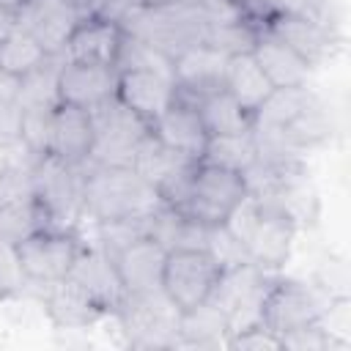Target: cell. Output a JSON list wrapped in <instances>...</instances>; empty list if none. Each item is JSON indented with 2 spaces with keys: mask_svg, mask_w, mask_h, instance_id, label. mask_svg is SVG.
<instances>
[{
  "mask_svg": "<svg viewBox=\"0 0 351 351\" xmlns=\"http://www.w3.org/2000/svg\"><path fill=\"white\" fill-rule=\"evenodd\" d=\"M162 206V197L151 181L134 167L121 165H85L82 178V217L93 222L151 217Z\"/></svg>",
  "mask_w": 351,
  "mask_h": 351,
  "instance_id": "6da1fadb",
  "label": "cell"
},
{
  "mask_svg": "<svg viewBox=\"0 0 351 351\" xmlns=\"http://www.w3.org/2000/svg\"><path fill=\"white\" fill-rule=\"evenodd\" d=\"M225 228L236 236L247 261L255 263L258 269L277 271L288 263L296 225L288 214H282L271 203L247 195L244 203L230 214Z\"/></svg>",
  "mask_w": 351,
  "mask_h": 351,
  "instance_id": "7a4b0ae2",
  "label": "cell"
},
{
  "mask_svg": "<svg viewBox=\"0 0 351 351\" xmlns=\"http://www.w3.org/2000/svg\"><path fill=\"white\" fill-rule=\"evenodd\" d=\"M247 195H250V186L244 173L197 159L189 173L186 195L176 211L192 219L195 225L222 228L228 225L230 214L244 203Z\"/></svg>",
  "mask_w": 351,
  "mask_h": 351,
  "instance_id": "3957f363",
  "label": "cell"
},
{
  "mask_svg": "<svg viewBox=\"0 0 351 351\" xmlns=\"http://www.w3.org/2000/svg\"><path fill=\"white\" fill-rule=\"evenodd\" d=\"M225 266L208 247H173L162 263V293L178 313L206 304Z\"/></svg>",
  "mask_w": 351,
  "mask_h": 351,
  "instance_id": "277c9868",
  "label": "cell"
},
{
  "mask_svg": "<svg viewBox=\"0 0 351 351\" xmlns=\"http://www.w3.org/2000/svg\"><path fill=\"white\" fill-rule=\"evenodd\" d=\"M85 244L88 241L77 233V228H41L16 241L14 252L30 285L47 288L69 277Z\"/></svg>",
  "mask_w": 351,
  "mask_h": 351,
  "instance_id": "5b68a950",
  "label": "cell"
},
{
  "mask_svg": "<svg viewBox=\"0 0 351 351\" xmlns=\"http://www.w3.org/2000/svg\"><path fill=\"white\" fill-rule=\"evenodd\" d=\"M118 324L134 348H178L181 313L167 302L162 291L126 293L115 310Z\"/></svg>",
  "mask_w": 351,
  "mask_h": 351,
  "instance_id": "8992f818",
  "label": "cell"
},
{
  "mask_svg": "<svg viewBox=\"0 0 351 351\" xmlns=\"http://www.w3.org/2000/svg\"><path fill=\"white\" fill-rule=\"evenodd\" d=\"M329 304H332V296H324L318 288H313L307 282L271 277V282L263 293V302H261L258 324L280 337L291 329L321 324Z\"/></svg>",
  "mask_w": 351,
  "mask_h": 351,
  "instance_id": "52a82bcc",
  "label": "cell"
},
{
  "mask_svg": "<svg viewBox=\"0 0 351 351\" xmlns=\"http://www.w3.org/2000/svg\"><path fill=\"white\" fill-rule=\"evenodd\" d=\"M82 178L85 165H69L49 154L33 162V195L55 228H77L82 219Z\"/></svg>",
  "mask_w": 351,
  "mask_h": 351,
  "instance_id": "ba28073f",
  "label": "cell"
},
{
  "mask_svg": "<svg viewBox=\"0 0 351 351\" xmlns=\"http://www.w3.org/2000/svg\"><path fill=\"white\" fill-rule=\"evenodd\" d=\"M93 115V154L96 165H121L132 167V159L140 143L151 134V126L129 112L115 96L90 110Z\"/></svg>",
  "mask_w": 351,
  "mask_h": 351,
  "instance_id": "9c48e42d",
  "label": "cell"
},
{
  "mask_svg": "<svg viewBox=\"0 0 351 351\" xmlns=\"http://www.w3.org/2000/svg\"><path fill=\"white\" fill-rule=\"evenodd\" d=\"M269 282H271L269 271L258 269L250 261L236 263V266H225V271H222V277H219L208 302L225 318L228 335L258 324L261 302H263V293H266Z\"/></svg>",
  "mask_w": 351,
  "mask_h": 351,
  "instance_id": "30bf717a",
  "label": "cell"
},
{
  "mask_svg": "<svg viewBox=\"0 0 351 351\" xmlns=\"http://www.w3.org/2000/svg\"><path fill=\"white\" fill-rule=\"evenodd\" d=\"M115 99L151 126L178 99V90L170 71L151 66H129V69H118Z\"/></svg>",
  "mask_w": 351,
  "mask_h": 351,
  "instance_id": "8fae6325",
  "label": "cell"
},
{
  "mask_svg": "<svg viewBox=\"0 0 351 351\" xmlns=\"http://www.w3.org/2000/svg\"><path fill=\"white\" fill-rule=\"evenodd\" d=\"M123 38H126V27L118 19L93 11L74 22L60 58L90 66H115Z\"/></svg>",
  "mask_w": 351,
  "mask_h": 351,
  "instance_id": "7c38bea8",
  "label": "cell"
},
{
  "mask_svg": "<svg viewBox=\"0 0 351 351\" xmlns=\"http://www.w3.org/2000/svg\"><path fill=\"white\" fill-rule=\"evenodd\" d=\"M225 60L228 55L208 41H195L178 49L170 58V77L176 82L178 96L197 101L200 96L219 90L225 77Z\"/></svg>",
  "mask_w": 351,
  "mask_h": 351,
  "instance_id": "4fadbf2b",
  "label": "cell"
},
{
  "mask_svg": "<svg viewBox=\"0 0 351 351\" xmlns=\"http://www.w3.org/2000/svg\"><path fill=\"white\" fill-rule=\"evenodd\" d=\"M266 33L285 41L296 55H302L313 69H318L335 49H337V33L332 22L315 19V16H299V14H266L263 25Z\"/></svg>",
  "mask_w": 351,
  "mask_h": 351,
  "instance_id": "5bb4252c",
  "label": "cell"
},
{
  "mask_svg": "<svg viewBox=\"0 0 351 351\" xmlns=\"http://www.w3.org/2000/svg\"><path fill=\"white\" fill-rule=\"evenodd\" d=\"M47 154L69 165H88L93 154L90 110L58 101L47 121Z\"/></svg>",
  "mask_w": 351,
  "mask_h": 351,
  "instance_id": "9a60e30c",
  "label": "cell"
},
{
  "mask_svg": "<svg viewBox=\"0 0 351 351\" xmlns=\"http://www.w3.org/2000/svg\"><path fill=\"white\" fill-rule=\"evenodd\" d=\"M115 82H118L115 66H90V63H74L60 58L55 93L60 104L93 110L115 96Z\"/></svg>",
  "mask_w": 351,
  "mask_h": 351,
  "instance_id": "2e32d148",
  "label": "cell"
},
{
  "mask_svg": "<svg viewBox=\"0 0 351 351\" xmlns=\"http://www.w3.org/2000/svg\"><path fill=\"white\" fill-rule=\"evenodd\" d=\"M165 247L151 239L140 236L121 250L110 252L112 269L118 274V282L126 293H154L162 291V263H165Z\"/></svg>",
  "mask_w": 351,
  "mask_h": 351,
  "instance_id": "e0dca14e",
  "label": "cell"
},
{
  "mask_svg": "<svg viewBox=\"0 0 351 351\" xmlns=\"http://www.w3.org/2000/svg\"><path fill=\"white\" fill-rule=\"evenodd\" d=\"M151 134L167 145L170 151L186 156V159H200L208 143V132L200 121L197 104L178 96L154 123H151Z\"/></svg>",
  "mask_w": 351,
  "mask_h": 351,
  "instance_id": "ac0fdd59",
  "label": "cell"
},
{
  "mask_svg": "<svg viewBox=\"0 0 351 351\" xmlns=\"http://www.w3.org/2000/svg\"><path fill=\"white\" fill-rule=\"evenodd\" d=\"M44 313L58 329H88L101 315H107V310L69 277L47 285Z\"/></svg>",
  "mask_w": 351,
  "mask_h": 351,
  "instance_id": "d6986e66",
  "label": "cell"
},
{
  "mask_svg": "<svg viewBox=\"0 0 351 351\" xmlns=\"http://www.w3.org/2000/svg\"><path fill=\"white\" fill-rule=\"evenodd\" d=\"M69 280L77 282L85 293H90L107 313H115L121 299H123V288L118 282V274L112 269L110 255L96 244H85V250L80 252L77 263L69 271Z\"/></svg>",
  "mask_w": 351,
  "mask_h": 351,
  "instance_id": "ffe728a7",
  "label": "cell"
},
{
  "mask_svg": "<svg viewBox=\"0 0 351 351\" xmlns=\"http://www.w3.org/2000/svg\"><path fill=\"white\" fill-rule=\"evenodd\" d=\"M252 55L274 88H302L313 74V66L302 55H296L285 41L266 33L263 27L258 30Z\"/></svg>",
  "mask_w": 351,
  "mask_h": 351,
  "instance_id": "44dd1931",
  "label": "cell"
},
{
  "mask_svg": "<svg viewBox=\"0 0 351 351\" xmlns=\"http://www.w3.org/2000/svg\"><path fill=\"white\" fill-rule=\"evenodd\" d=\"M222 88H225L247 112H252V115H255V112L263 107V101L274 93V85L269 82V77H266L263 69L258 66L252 49L228 55Z\"/></svg>",
  "mask_w": 351,
  "mask_h": 351,
  "instance_id": "7402d4cb",
  "label": "cell"
},
{
  "mask_svg": "<svg viewBox=\"0 0 351 351\" xmlns=\"http://www.w3.org/2000/svg\"><path fill=\"white\" fill-rule=\"evenodd\" d=\"M77 19H80V14L71 11L69 5H63L60 0H33L30 8L19 16V22H27L22 27L27 33H33L49 55L63 52V44Z\"/></svg>",
  "mask_w": 351,
  "mask_h": 351,
  "instance_id": "603a6c76",
  "label": "cell"
},
{
  "mask_svg": "<svg viewBox=\"0 0 351 351\" xmlns=\"http://www.w3.org/2000/svg\"><path fill=\"white\" fill-rule=\"evenodd\" d=\"M200 121L208 137H230V134H250L255 129V115L247 112L225 88L200 96L197 101Z\"/></svg>",
  "mask_w": 351,
  "mask_h": 351,
  "instance_id": "cb8c5ba5",
  "label": "cell"
},
{
  "mask_svg": "<svg viewBox=\"0 0 351 351\" xmlns=\"http://www.w3.org/2000/svg\"><path fill=\"white\" fill-rule=\"evenodd\" d=\"M49 58H55V55H49L38 44V38L33 33H27L19 22L5 36H0V74L22 80V77L33 74L36 69H41Z\"/></svg>",
  "mask_w": 351,
  "mask_h": 351,
  "instance_id": "d4e9b609",
  "label": "cell"
},
{
  "mask_svg": "<svg viewBox=\"0 0 351 351\" xmlns=\"http://www.w3.org/2000/svg\"><path fill=\"white\" fill-rule=\"evenodd\" d=\"M41 228H55V225L36 195H25V197L0 203V241L16 244Z\"/></svg>",
  "mask_w": 351,
  "mask_h": 351,
  "instance_id": "484cf974",
  "label": "cell"
},
{
  "mask_svg": "<svg viewBox=\"0 0 351 351\" xmlns=\"http://www.w3.org/2000/svg\"><path fill=\"white\" fill-rule=\"evenodd\" d=\"M200 159L247 176L258 165V159H261L255 132H250V134H230V137H208L206 151H203Z\"/></svg>",
  "mask_w": 351,
  "mask_h": 351,
  "instance_id": "4316f807",
  "label": "cell"
},
{
  "mask_svg": "<svg viewBox=\"0 0 351 351\" xmlns=\"http://www.w3.org/2000/svg\"><path fill=\"white\" fill-rule=\"evenodd\" d=\"M282 348L291 351H329V348H348V340H340L337 335H332L324 324H310V326H299L291 329L285 335H280Z\"/></svg>",
  "mask_w": 351,
  "mask_h": 351,
  "instance_id": "83f0119b",
  "label": "cell"
},
{
  "mask_svg": "<svg viewBox=\"0 0 351 351\" xmlns=\"http://www.w3.org/2000/svg\"><path fill=\"white\" fill-rule=\"evenodd\" d=\"M30 288V280L25 277L14 244L0 241V299H19Z\"/></svg>",
  "mask_w": 351,
  "mask_h": 351,
  "instance_id": "f1b7e54d",
  "label": "cell"
},
{
  "mask_svg": "<svg viewBox=\"0 0 351 351\" xmlns=\"http://www.w3.org/2000/svg\"><path fill=\"white\" fill-rule=\"evenodd\" d=\"M225 348H233V351H282V343L266 326L252 324V326H244L239 332H230L225 337Z\"/></svg>",
  "mask_w": 351,
  "mask_h": 351,
  "instance_id": "f546056e",
  "label": "cell"
},
{
  "mask_svg": "<svg viewBox=\"0 0 351 351\" xmlns=\"http://www.w3.org/2000/svg\"><path fill=\"white\" fill-rule=\"evenodd\" d=\"M25 134V110L16 99H0V151L22 145Z\"/></svg>",
  "mask_w": 351,
  "mask_h": 351,
  "instance_id": "4dcf8cb0",
  "label": "cell"
},
{
  "mask_svg": "<svg viewBox=\"0 0 351 351\" xmlns=\"http://www.w3.org/2000/svg\"><path fill=\"white\" fill-rule=\"evenodd\" d=\"M266 14H299V16H315L324 22H332L326 16V0H261Z\"/></svg>",
  "mask_w": 351,
  "mask_h": 351,
  "instance_id": "1f68e13d",
  "label": "cell"
},
{
  "mask_svg": "<svg viewBox=\"0 0 351 351\" xmlns=\"http://www.w3.org/2000/svg\"><path fill=\"white\" fill-rule=\"evenodd\" d=\"M30 3L33 0H0V11H5V14H11V16H22L27 8H30Z\"/></svg>",
  "mask_w": 351,
  "mask_h": 351,
  "instance_id": "d6a6232c",
  "label": "cell"
},
{
  "mask_svg": "<svg viewBox=\"0 0 351 351\" xmlns=\"http://www.w3.org/2000/svg\"><path fill=\"white\" fill-rule=\"evenodd\" d=\"M16 93H19V80L0 74V99H16Z\"/></svg>",
  "mask_w": 351,
  "mask_h": 351,
  "instance_id": "836d02e7",
  "label": "cell"
},
{
  "mask_svg": "<svg viewBox=\"0 0 351 351\" xmlns=\"http://www.w3.org/2000/svg\"><path fill=\"white\" fill-rule=\"evenodd\" d=\"M16 16H11V14H5V11H0V36H5L11 27H16Z\"/></svg>",
  "mask_w": 351,
  "mask_h": 351,
  "instance_id": "e575fe53",
  "label": "cell"
}]
</instances>
